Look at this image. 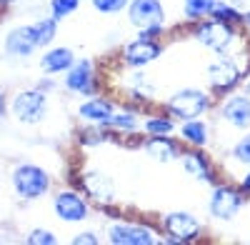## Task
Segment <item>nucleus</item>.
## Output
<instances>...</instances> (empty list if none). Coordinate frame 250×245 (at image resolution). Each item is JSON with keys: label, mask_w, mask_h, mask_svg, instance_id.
Here are the masks:
<instances>
[{"label": "nucleus", "mask_w": 250, "mask_h": 245, "mask_svg": "<svg viewBox=\"0 0 250 245\" xmlns=\"http://www.w3.org/2000/svg\"><path fill=\"white\" fill-rule=\"evenodd\" d=\"M210 108H213V93L203 88H180L165 100V113L178 122L203 118Z\"/></svg>", "instance_id": "obj_1"}, {"label": "nucleus", "mask_w": 250, "mask_h": 245, "mask_svg": "<svg viewBox=\"0 0 250 245\" xmlns=\"http://www.w3.org/2000/svg\"><path fill=\"white\" fill-rule=\"evenodd\" d=\"M10 185L20 200H38L50 193L53 178L45 168L35 165V163H20L10 170Z\"/></svg>", "instance_id": "obj_2"}, {"label": "nucleus", "mask_w": 250, "mask_h": 245, "mask_svg": "<svg viewBox=\"0 0 250 245\" xmlns=\"http://www.w3.org/2000/svg\"><path fill=\"white\" fill-rule=\"evenodd\" d=\"M193 38L215 55H225L235 43H238V25L223 23V20L205 18L193 23Z\"/></svg>", "instance_id": "obj_3"}, {"label": "nucleus", "mask_w": 250, "mask_h": 245, "mask_svg": "<svg viewBox=\"0 0 250 245\" xmlns=\"http://www.w3.org/2000/svg\"><path fill=\"white\" fill-rule=\"evenodd\" d=\"M163 230V243H175V245H188L195 243L203 235V223L188 210H173L165 213L160 220Z\"/></svg>", "instance_id": "obj_4"}, {"label": "nucleus", "mask_w": 250, "mask_h": 245, "mask_svg": "<svg viewBox=\"0 0 250 245\" xmlns=\"http://www.w3.org/2000/svg\"><path fill=\"white\" fill-rule=\"evenodd\" d=\"M10 115L23 122V125H35L48 115V93L40 88H28V90H18L10 100Z\"/></svg>", "instance_id": "obj_5"}, {"label": "nucleus", "mask_w": 250, "mask_h": 245, "mask_svg": "<svg viewBox=\"0 0 250 245\" xmlns=\"http://www.w3.org/2000/svg\"><path fill=\"white\" fill-rule=\"evenodd\" d=\"M245 78L243 68L235 58L230 55H218L210 65H208V85H210V93L213 95H228V93H233L238 85H240V80Z\"/></svg>", "instance_id": "obj_6"}, {"label": "nucleus", "mask_w": 250, "mask_h": 245, "mask_svg": "<svg viewBox=\"0 0 250 245\" xmlns=\"http://www.w3.org/2000/svg\"><path fill=\"white\" fill-rule=\"evenodd\" d=\"M245 205V195L240 193L238 185H230V183H215L213 185V193L208 198V213H210L213 220H233L240 208Z\"/></svg>", "instance_id": "obj_7"}, {"label": "nucleus", "mask_w": 250, "mask_h": 245, "mask_svg": "<svg viewBox=\"0 0 250 245\" xmlns=\"http://www.w3.org/2000/svg\"><path fill=\"white\" fill-rule=\"evenodd\" d=\"M62 85H65L68 93L80 95V98H93L100 90V75L95 70V63L88 58L75 60L70 65V70H65V78H62Z\"/></svg>", "instance_id": "obj_8"}, {"label": "nucleus", "mask_w": 250, "mask_h": 245, "mask_svg": "<svg viewBox=\"0 0 250 245\" xmlns=\"http://www.w3.org/2000/svg\"><path fill=\"white\" fill-rule=\"evenodd\" d=\"M108 243L110 245H158L160 235L155 228L145 225V223L115 220L108 228Z\"/></svg>", "instance_id": "obj_9"}, {"label": "nucleus", "mask_w": 250, "mask_h": 245, "mask_svg": "<svg viewBox=\"0 0 250 245\" xmlns=\"http://www.w3.org/2000/svg\"><path fill=\"white\" fill-rule=\"evenodd\" d=\"M163 50H165V45L160 43V40L138 35L135 40H130V43L123 48L120 60H123V65L130 68V70L133 68H145V65L155 63V60L163 55Z\"/></svg>", "instance_id": "obj_10"}, {"label": "nucleus", "mask_w": 250, "mask_h": 245, "mask_svg": "<svg viewBox=\"0 0 250 245\" xmlns=\"http://www.w3.org/2000/svg\"><path fill=\"white\" fill-rule=\"evenodd\" d=\"M53 210L62 223H83L90 218V203L80 190H60L53 195Z\"/></svg>", "instance_id": "obj_11"}, {"label": "nucleus", "mask_w": 250, "mask_h": 245, "mask_svg": "<svg viewBox=\"0 0 250 245\" xmlns=\"http://www.w3.org/2000/svg\"><path fill=\"white\" fill-rule=\"evenodd\" d=\"M128 20L138 30L165 28V5L160 0H130L128 3Z\"/></svg>", "instance_id": "obj_12"}, {"label": "nucleus", "mask_w": 250, "mask_h": 245, "mask_svg": "<svg viewBox=\"0 0 250 245\" xmlns=\"http://www.w3.org/2000/svg\"><path fill=\"white\" fill-rule=\"evenodd\" d=\"M180 165L185 170V175H190L193 180L200 183H210L215 185L218 183V173H215V163L210 160V155L205 153V148H188L180 153Z\"/></svg>", "instance_id": "obj_13"}, {"label": "nucleus", "mask_w": 250, "mask_h": 245, "mask_svg": "<svg viewBox=\"0 0 250 245\" xmlns=\"http://www.w3.org/2000/svg\"><path fill=\"white\" fill-rule=\"evenodd\" d=\"M80 188L90 200H95L98 205H110L115 203V183L110 180V175L100 173V170H85L80 175Z\"/></svg>", "instance_id": "obj_14"}, {"label": "nucleus", "mask_w": 250, "mask_h": 245, "mask_svg": "<svg viewBox=\"0 0 250 245\" xmlns=\"http://www.w3.org/2000/svg\"><path fill=\"white\" fill-rule=\"evenodd\" d=\"M218 115L235 130H248L250 128V95L248 93H235L223 100L218 108Z\"/></svg>", "instance_id": "obj_15"}, {"label": "nucleus", "mask_w": 250, "mask_h": 245, "mask_svg": "<svg viewBox=\"0 0 250 245\" xmlns=\"http://www.w3.org/2000/svg\"><path fill=\"white\" fill-rule=\"evenodd\" d=\"M123 90H125V98H128L130 103L140 105V108L155 100V85H153V80L143 73V68H133V73H128Z\"/></svg>", "instance_id": "obj_16"}, {"label": "nucleus", "mask_w": 250, "mask_h": 245, "mask_svg": "<svg viewBox=\"0 0 250 245\" xmlns=\"http://www.w3.org/2000/svg\"><path fill=\"white\" fill-rule=\"evenodd\" d=\"M118 110V103L105 95H93L83 105H78V118L88 125H105V120Z\"/></svg>", "instance_id": "obj_17"}, {"label": "nucleus", "mask_w": 250, "mask_h": 245, "mask_svg": "<svg viewBox=\"0 0 250 245\" xmlns=\"http://www.w3.org/2000/svg\"><path fill=\"white\" fill-rule=\"evenodd\" d=\"M140 145H143L145 153H148L153 160H158V163H173L183 153V145L173 135H148Z\"/></svg>", "instance_id": "obj_18"}, {"label": "nucleus", "mask_w": 250, "mask_h": 245, "mask_svg": "<svg viewBox=\"0 0 250 245\" xmlns=\"http://www.w3.org/2000/svg\"><path fill=\"white\" fill-rule=\"evenodd\" d=\"M38 50L30 25H20L5 35V53L10 58H30Z\"/></svg>", "instance_id": "obj_19"}, {"label": "nucleus", "mask_w": 250, "mask_h": 245, "mask_svg": "<svg viewBox=\"0 0 250 245\" xmlns=\"http://www.w3.org/2000/svg\"><path fill=\"white\" fill-rule=\"evenodd\" d=\"M180 143L188 148H208L210 143V128L203 118H193V120H183L180 122Z\"/></svg>", "instance_id": "obj_20"}, {"label": "nucleus", "mask_w": 250, "mask_h": 245, "mask_svg": "<svg viewBox=\"0 0 250 245\" xmlns=\"http://www.w3.org/2000/svg\"><path fill=\"white\" fill-rule=\"evenodd\" d=\"M75 53L70 48H50L48 53H43V58H40V68H43L45 73L50 75H58V73H65L70 70V65L75 63Z\"/></svg>", "instance_id": "obj_21"}, {"label": "nucleus", "mask_w": 250, "mask_h": 245, "mask_svg": "<svg viewBox=\"0 0 250 245\" xmlns=\"http://www.w3.org/2000/svg\"><path fill=\"white\" fill-rule=\"evenodd\" d=\"M100 128H108L110 133H120V135H135L140 130V118L135 110H123L118 108L108 120H105V125H100Z\"/></svg>", "instance_id": "obj_22"}, {"label": "nucleus", "mask_w": 250, "mask_h": 245, "mask_svg": "<svg viewBox=\"0 0 250 245\" xmlns=\"http://www.w3.org/2000/svg\"><path fill=\"white\" fill-rule=\"evenodd\" d=\"M178 128V120H173L168 113H155L140 120V130L145 135H173Z\"/></svg>", "instance_id": "obj_23"}, {"label": "nucleus", "mask_w": 250, "mask_h": 245, "mask_svg": "<svg viewBox=\"0 0 250 245\" xmlns=\"http://www.w3.org/2000/svg\"><path fill=\"white\" fill-rule=\"evenodd\" d=\"M30 30H33V38H35V45L48 48L58 35V20L55 18H40L35 23H30Z\"/></svg>", "instance_id": "obj_24"}, {"label": "nucleus", "mask_w": 250, "mask_h": 245, "mask_svg": "<svg viewBox=\"0 0 250 245\" xmlns=\"http://www.w3.org/2000/svg\"><path fill=\"white\" fill-rule=\"evenodd\" d=\"M208 18L223 20V23H230V25H240L243 10H240L235 3H228V0H215V5H213V10H210V15H208Z\"/></svg>", "instance_id": "obj_25"}, {"label": "nucleus", "mask_w": 250, "mask_h": 245, "mask_svg": "<svg viewBox=\"0 0 250 245\" xmlns=\"http://www.w3.org/2000/svg\"><path fill=\"white\" fill-rule=\"evenodd\" d=\"M215 0H183V18L188 23H198L210 15Z\"/></svg>", "instance_id": "obj_26"}, {"label": "nucleus", "mask_w": 250, "mask_h": 245, "mask_svg": "<svg viewBox=\"0 0 250 245\" xmlns=\"http://www.w3.org/2000/svg\"><path fill=\"white\" fill-rule=\"evenodd\" d=\"M80 8V0H50V18L62 20Z\"/></svg>", "instance_id": "obj_27"}, {"label": "nucleus", "mask_w": 250, "mask_h": 245, "mask_svg": "<svg viewBox=\"0 0 250 245\" xmlns=\"http://www.w3.org/2000/svg\"><path fill=\"white\" fill-rule=\"evenodd\" d=\"M93 8L100 13V15H118L128 8L130 0H90Z\"/></svg>", "instance_id": "obj_28"}, {"label": "nucleus", "mask_w": 250, "mask_h": 245, "mask_svg": "<svg viewBox=\"0 0 250 245\" xmlns=\"http://www.w3.org/2000/svg\"><path fill=\"white\" fill-rule=\"evenodd\" d=\"M233 160L240 163V165H248L250 168V135H243L240 140H235V145L230 150Z\"/></svg>", "instance_id": "obj_29"}, {"label": "nucleus", "mask_w": 250, "mask_h": 245, "mask_svg": "<svg viewBox=\"0 0 250 245\" xmlns=\"http://www.w3.org/2000/svg\"><path fill=\"white\" fill-rule=\"evenodd\" d=\"M25 243L28 245H55L58 238H55V233H50L45 228H35V230H30L25 235Z\"/></svg>", "instance_id": "obj_30"}, {"label": "nucleus", "mask_w": 250, "mask_h": 245, "mask_svg": "<svg viewBox=\"0 0 250 245\" xmlns=\"http://www.w3.org/2000/svg\"><path fill=\"white\" fill-rule=\"evenodd\" d=\"M70 243H73V245H98V243H100V235L93 233V230H83V233L73 235Z\"/></svg>", "instance_id": "obj_31"}, {"label": "nucleus", "mask_w": 250, "mask_h": 245, "mask_svg": "<svg viewBox=\"0 0 250 245\" xmlns=\"http://www.w3.org/2000/svg\"><path fill=\"white\" fill-rule=\"evenodd\" d=\"M35 88H40L43 93H50V90H55V80H50V78H43V80H38V85Z\"/></svg>", "instance_id": "obj_32"}, {"label": "nucleus", "mask_w": 250, "mask_h": 245, "mask_svg": "<svg viewBox=\"0 0 250 245\" xmlns=\"http://www.w3.org/2000/svg\"><path fill=\"white\" fill-rule=\"evenodd\" d=\"M238 188H240V193H243V195H250V170H248V173L240 178Z\"/></svg>", "instance_id": "obj_33"}, {"label": "nucleus", "mask_w": 250, "mask_h": 245, "mask_svg": "<svg viewBox=\"0 0 250 245\" xmlns=\"http://www.w3.org/2000/svg\"><path fill=\"white\" fill-rule=\"evenodd\" d=\"M240 25H243V28H245V33L250 35V10H245V13H243V20H240Z\"/></svg>", "instance_id": "obj_34"}, {"label": "nucleus", "mask_w": 250, "mask_h": 245, "mask_svg": "<svg viewBox=\"0 0 250 245\" xmlns=\"http://www.w3.org/2000/svg\"><path fill=\"white\" fill-rule=\"evenodd\" d=\"M5 110H8V103H5V95H3V93H0V118H3V115H5Z\"/></svg>", "instance_id": "obj_35"}, {"label": "nucleus", "mask_w": 250, "mask_h": 245, "mask_svg": "<svg viewBox=\"0 0 250 245\" xmlns=\"http://www.w3.org/2000/svg\"><path fill=\"white\" fill-rule=\"evenodd\" d=\"M13 3H18V0H0V5H13Z\"/></svg>", "instance_id": "obj_36"}, {"label": "nucleus", "mask_w": 250, "mask_h": 245, "mask_svg": "<svg viewBox=\"0 0 250 245\" xmlns=\"http://www.w3.org/2000/svg\"><path fill=\"white\" fill-rule=\"evenodd\" d=\"M0 183H3V173H0Z\"/></svg>", "instance_id": "obj_37"}]
</instances>
